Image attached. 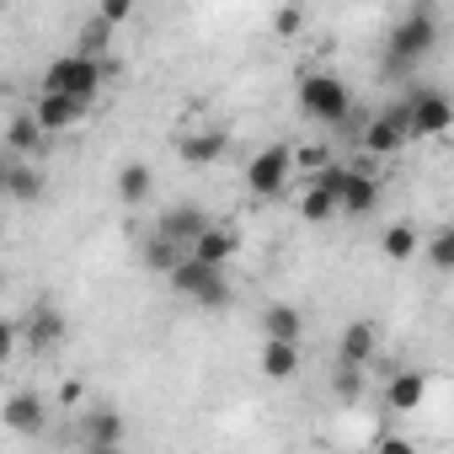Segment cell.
<instances>
[{"label":"cell","mask_w":454,"mask_h":454,"mask_svg":"<svg viewBox=\"0 0 454 454\" xmlns=\"http://www.w3.org/2000/svg\"><path fill=\"white\" fill-rule=\"evenodd\" d=\"M102 81H107V59H86V54H75V49L59 54V59L43 70V91H49V97H70V102H81V107L97 102Z\"/></svg>","instance_id":"1"},{"label":"cell","mask_w":454,"mask_h":454,"mask_svg":"<svg viewBox=\"0 0 454 454\" xmlns=\"http://www.w3.org/2000/svg\"><path fill=\"white\" fill-rule=\"evenodd\" d=\"M171 289L182 294V300H192V305H203V310H224L236 300V289H231V273H219V268H203V262H192V257H182L171 273Z\"/></svg>","instance_id":"2"},{"label":"cell","mask_w":454,"mask_h":454,"mask_svg":"<svg viewBox=\"0 0 454 454\" xmlns=\"http://www.w3.org/2000/svg\"><path fill=\"white\" fill-rule=\"evenodd\" d=\"M300 107H305L316 123L337 129V123H348V113H353V91H348V81H342V75L316 70V75H305V81H300Z\"/></svg>","instance_id":"3"},{"label":"cell","mask_w":454,"mask_h":454,"mask_svg":"<svg viewBox=\"0 0 454 454\" xmlns=\"http://www.w3.org/2000/svg\"><path fill=\"white\" fill-rule=\"evenodd\" d=\"M433 43H438V12H433V6H411V12H401V22L390 27V65L406 70L411 59L433 54Z\"/></svg>","instance_id":"4"},{"label":"cell","mask_w":454,"mask_h":454,"mask_svg":"<svg viewBox=\"0 0 454 454\" xmlns=\"http://www.w3.org/2000/svg\"><path fill=\"white\" fill-rule=\"evenodd\" d=\"M401 118H406V139H438L454 123V102L438 86H411V97L401 102Z\"/></svg>","instance_id":"5"},{"label":"cell","mask_w":454,"mask_h":454,"mask_svg":"<svg viewBox=\"0 0 454 454\" xmlns=\"http://www.w3.org/2000/svg\"><path fill=\"white\" fill-rule=\"evenodd\" d=\"M65 337H70V321H65V316L49 305V300L27 305V316L17 321V342H22L27 353H54Z\"/></svg>","instance_id":"6"},{"label":"cell","mask_w":454,"mask_h":454,"mask_svg":"<svg viewBox=\"0 0 454 454\" xmlns=\"http://www.w3.org/2000/svg\"><path fill=\"white\" fill-rule=\"evenodd\" d=\"M289 176H294V150H289V145H268V150H257L252 166H247V187H252L257 198H278V192L289 187Z\"/></svg>","instance_id":"7"},{"label":"cell","mask_w":454,"mask_h":454,"mask_svg":"<svg viewBox=\"0 0 454 454\" xmlns=\"http://www.w3.org/2000/svg\"><path fill=\"white\" fill-rule=\"evenodd\" d=\"M208 224H214V219H208V208H203V203H171V208L155 219V236H160V241H171L176 252H187V247L208 231Z\"/></svg>","instance_id":"8"},{"label":"cell","mask_w":454,"mask_h":454,"mask_svg":"<svg viewBox=\"0 0 454 454\" xmlns=\"http://www.w3.org/2000/svg\"><path fill=\"white\" fill-rule=\"evenodd\" d=\"M0 422L12 433H22V438H43L49 433V401L38 390H12L6 406H0Z\"/></svg>","instance_id":"9"},{"label":"cell","mask_w":454,"mask_h":454,"mask_svg":"<svg viewBox=\"0 0 454 454\" xmlns=\"http://www.w3.org/2000/svg\"><path fill=\"white\" fill-rule=\"evenodd\" d=\"M374 208H380V182H374V171H369V166H348L337 214H374Z\"/></svg>","instance_id":"10"},{"label":"cell","mask_w":454,"mask_h":454,"mask_svg":"<svg viewBox=\"0 0 454 454\" xmlns=\"http://www.w3.org/2000/svg\"><path fill=\"white\" fill-rule=\"evenodd\" d=\"M187 257L192 262H203V268H231V257H236V231H224V224H208V231L187 247Z\"/></svg>","instance_id":"11"},{"label":"cell","mask_w":454,"mask_h":454,"mask_svg":"<svg viewBox=\"0 0 454 454\" xmlns=\"http://www.w3.org/2000/svg\"><path fill=\"white\" fill-rule=\"evenodd\" d=\"M81 102H70V97H49V91H38V107H33V123L43 129V134H59V129H75L81 123Z\"/></svg>","instance_id":"12"},{"label":"cell","mask_w":454,"mask_h":454,"mask_svg":"<svg viewBox=\"0 0 454 454\" xmlns=\"http://www.w3.org/2000/svg\"><path fill=\"white\" fill-rule=\"evenodd\" d=\"M401 145H406V118H401V102H395L385 118H374V123H369L364 150H369V155H395Z\"/></svg>","instance_id":"13"},{"label":"cell","mask_w":454,"mask_h":454,"mask_svg":"<svg viewBox=\"0 0 454 454\" xmlns=\"http://www.w3.org/2000/svg\"><path fill=\"white\" fill-rule=\"evenodd\" d=\"M224 150H231V134H224V129H198V134H187V139L176 145V155H182L187 166H214Z\"/></svg>","instance_id":"14"},{"label":"cell","mask_w":454,"mask_h":454,"mask_svg":"<svg viewBox=\"0 0 454 454\" xmlns=\"http://www.w3.org/2000/svg\"><path fill=\"white\" fill-rule=\"evenodd\" d=\"M262 337L268 342H289V348H300V337H305V316L294 310V305H268L262 310Z\"/></svg>","instance_id":"15"},{"label":"cell","mask_w":454,"mask_h":454,"mask_svg":"<svg viewBox=\"0 0 454 454\" xmlns=\"http://www.w3.org/2000/svg\"><path fill=\"white\" fill-rule=\"evenodd\" d=\"M81 443H123V411L118 406H91L81 417Z\"/></svg>","instance_id":"16"},{"label":"cell","mask_w":454,"mask_h":454,"mask_svg":"<svg viewBox=\"0 0 454 454\" xmlns=\"http://www.w3.org/2000/svg\"><path fill=\"white\" fill-rule=\"evenodd\" d=\"M369 358H374V326L369 321H348V332H342V364L369 369Z\"/></svg>","instance_id":"17"},{"label":"cell","mask_w":454,"mask_h":454,"mask_svg":"<svg viewBox=\"0 0 454 454\" xmlns=\"http://www.w3.org/2000/svg\"><path fill=\"white\" fill-rule=\"evenodd\" d=\"M43 145V129L33 123V113H17L12 123H6V155L17 160V155H33Z\"/></svg>","instance_id":"18"},{"label":"cell","mask_w":454,"mask_h":454,"mask_svg":"<svg viewBox=\"0 0 454 454\" xmlns=\"http://www.w3.org/2000/svg\"><path fill=\"white\" fill-rule=\"evenodd\" d=\"M150 192H155V171H150L145 160H129V166L118 171V198H123V203H145Z\"/></svg>","instance_id":"19"},{"label":"cell","mask_w":454,"mask_h":454,"mask_svg":"<svg viewBox=\"0 0 454 454\" xmlns=\"http://www.w3.org/2000/svg\"><path fill=\"white\" fill-rule=\"evenodd\" d=\"M6 198H17V203H38V198H43V171H33L27 160H12Z\"/></svg>","instance_id":"20"},{"label":"cell","mask_w":454,"mask_h":454,"mask_svg":"<svg viewBox=\"0 0 454 454\" xmlns=\"http://www.w3.org/2000/svg\"><path fill=\"white\" fill-rule=\"evenodd\" d=\"M294 369H300V348H289V342H262V374H268V380H294Z\"/></svg>","instance_id":"21"},{"label":"cell","mask_w":454,"mask_h":454,"mask_svg":"<svg viewBox=\"0 0 454 454\" xmlns=\"http://www.w3.org/2000/svg\"><path fill=\"white\" fill-rule=\"evenodd\" d=\"M422 395H427V374H395L390 380V406L395 411H417Z\"/></svg>","instance_id":"22"},{"label":"cell","mask_w":454,"mask_h":454,"mask_svg":"<svg viewBox=\"0 0 454 454\" xmlns=\"http://www.w3.org/2000/svg\"><path fill=\"white\" fill-rule=\"evenodd\" d=\"M417 247H422V236L411 231V224H390V231H385V257L390 262H411Z\"/></svg>","instance_id":"23"},{"label":"cell","mask_w":454,"mask_h":454,"mask_svg":"<svg viewBox=\"0 0 454 454\" xmlns=\"http://www.w3.org/2000/svg\"><path fill=\"white\" fill-rule=\"evenodd\" d=\"M182 257H187V252H176V247H171V241H160V236H150V241H145V268H155V273H171Z\"/></svg>","instance_id":"24"},{"label":"cell","mask_w":454,"mask_h":454,"mask_svg":"<svg viewBox=\"0 0 454 454\" xmlns=\"http://www.w3.org/2000/svg\"><path fill=\"white\" fill-rule=\"evenodd\" d=\"M107 43H113V27L91 17V22L81 27V49H75V54H86V59H102V49H107Z\"/></svg>","instance_id":"25"},{"label":"cell","mask_w":454,"mask_h":454,"mask_svg":"<svg viewBox=\"0 0 454 454\" xmlns=\"http://www.w3.org/2000/svg\"><path fill=\"white\" fill-rule=\"evenodd\" d=\"M427 262H433L438 273H449V268H454V231H438V236L427 241Z\"/></svg>","instance_id":"26"},{"label":"cell","mask_w":454,"mask_h":454,"mask_svg":"<svg viewBox=\"0 0 454 454\" xmlns=\"http://www.w3.org/2000/svg\"><path fill=\"white\" fill-rule=\"evenodd\" d=\"M300 214H305V219H316V224H321V219H332V214H337V203H332V198H321V192H316V187H310V192H305V203H300Z\"/></svg>","instance_id":"27"},{"label":"cell","mask_w":454,"mask_h":454,"mask_svg":"<svg viewBox=\"0 0 454 454\" xmlns=\"http://www.w3.org/2000/svg\"><path fill=\"white\" fill-rule=\"evenodd\" d=\"M129 0H102V6H97V22H107V27H118V22H129Z\"/></svg>","instance_id":"28"},{"label":"cell","mask_w":454,"mask_h":454,"mask_svg":"<svg viewBox=\"0 0 454 454\" xmlns=\"http://www.w3.org/2000/svg\"><path fill=\"white\" fill-rule=\"evenodd\" d=\"M17 348H22V342H17V321H6V316H0V364H6Z\"/></svg>","instance_id":"29"},{"label":"cell","mask_w":454,"mask_h":454,"mask_svg":"<svg viewBox=\"0 0 454 454\" xmlns=\"http://www.w3.org/2000/svg\"><path fill=\"white\" fill-rule=\"evenodd\" d=\"M358 380H364V369L342 364V369H337V395H358Z\"/></svg>","instance_id":"30"},{"label":"cell","mask_w":454,"mask_h":454,"mask_svg":"<svg viewBox=\"0 0 454 454\" xmlns=\"http://www.w3.org/2000/svg\"><path fill=\"white\" fill-rule=\"evenodd\" d=\"M374 454H417V443H411V438H401V433H385Z\"/></svg>","instance_id":"31"},{"label":"cell","mask_w":454,"mask_h":454,"mask_svg":"<svg viewBox=\"0 0 454 454\" xmlns=\"http://www.w3.org/2000/svg\"><path fill=\"white\" fill-rule=\"evenodd\" d=\"M300 22H305V12H294V6H289V12H273V27H278L284 38H289V33H300Z\"/></svg>","instance_id":"32"},{"label":"cell","mask_w":454,"mask_h":454,"mask_svg":"<svg viewBox=\"0 0 454 454\" xmlns=\"http://www.w3.org/2000/svg\"><path fill=\"white\" fill-rule=\"evenodd\" d=\"M300 166L321 171V166H326V150H321V145H310V150H294V171H300Z\"/></svg>","instance_id":"33"},{"label":"cell","mask_w":454,"mask_h":454,"mask_svg":"<svg viewBox=\"0 0 454 454\" xmlns=\"http://www.w3.org/2000/svg\"><path fill=\"white\" fill-rule=\"evenodd\" d=\"M81 454H123V443H81Z\"/></svg>","instance_id":"34"},{"label":"cell","mask_w":454,"mask_h":454,"mask_svg":"<svg viewBox=\"0 0 454 454\" xmlns=\"http://www.w3.org/2000/svg\"><path fill=\"white\" fill-rule=\"evenodd\" d=\"M59 401L70 406V401H81V380H65V390H59Z\"/></svg>","instance_id":"35"},{"label":"cell","mask_w":454,"mask_h":454,"mask_svg":"<svg viewBox=\"0 0 454 454\" xmlns=\"http://www.w3.org/2000/svg\"><path fill=\"white\" fill-rule=\"evenodd\" d=\"M6 176H12V155L0 150V198H6Z\"/></svg>","instance_id":"36"}]
</instances>
